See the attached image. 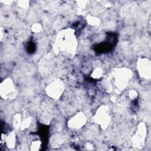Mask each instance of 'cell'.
<instances>
[{"label": "cell", "mask_w": 151, "mask_h": 151, "mask_svg": "<svg viewBox=\"0 0 151 151\" xmlns=\"http://www.w3.org/2000/svg\"><path fill=\"white\" fill-rule=\"evenodd\" d=\"M55 44L57 49L60 50L64 54L68 56L73 55L77 46L74 30L67 29L61 31L57 36Z\"/></svg>", "instance_id": "cell-1"}, {"label": "cell", "mask_w": 151, "mask_h": 151, "mask_svg": "<svg viewBox=\"0 0 151 151\" xmlns=\"http://www.w3.org/2000/svg\"><path fill=\"white\" fill-rule=\"evenodd\" d=\"M132 76V72L128 68H121L115 70L112 74L113 87L114 85L119 90H123L126 87Z\"/></svg>", "instance_id": "cell-2"}, {"label": "cell", "mask_w": 151, "mask_h": 151, "mask_svg": "<svg viewBox=\"0 0 151 151\" xmlns=\"http://www.w3.org/2000/svg\"><path fill=\"white\" fill-rule=\"evenodd\" d=\"M137 70L139 76L144 80H149L151 77V62L146 58H139L137 61Z\"/></svg>", "instance_id": "cell-3"}, {"label": "cell", "mask_w": 151, "mask_h": 151, "mask_svg": "<svg viewBox=\"0 0 151 151\" xmlns=\"http://www.w3.org/2000/svg\"><path fill=\"white\" fill-rule=\"evenodd\" d=\"M147 133V129L143 123L138 124L136 133L132 137V142L133 147L136 148H142L145 143V140Z\"/></svg>", "instance_id": "cell-4"}, {"label": "cell", "mask_w": 151, "mask_h": 151, "mask_svg": "<svg viewBox=\"0 0 151 151\" xmlns=\"http://www.w3.org/2000/svg\"><path fill=\"white\" fill-rule=\"evenodd\" d=\"M64 84L61 80H54L46 87L47 94L51 98L58 99L62 94Z\"/></svg>", "instance_id": "cell-5"}, {"label": "cell", "mask_w": 151, "mask_h": 151, "mask_svg": "<svg viewBox=\"0 0 151 151\" xmlns=\"http://www.w3.org/2000/svg\"><path fill=\"white\" fill-rule=\"evenodd\" d=\"M94 119L96 122L101 127H107L110 122V117L109 113L108 107L106 106H102L100 107L96 112Z\"/></svg>", "instance_id": "cell-6"}, {"label": "cell", "mask_w": 151, "mask_h": 151, "mask_svg": "<svg viewBox=\"0 0 151 151\" xmlns=\"http://www.w3.org/2000/svg\"><path fill=\"white\" fill-rule=\"evenodd\" d=\"M87 118L83 113H78L73 117L68 122L70 128L74 129H79L86 124Z\"/></svg>", "instance_id": "cell-7"}, {"label": "cell", "mask_w": 151, "mask_h": 151, "mask_svg": "<svg viewBox=\"0 0 151 151\" xmlns=\"http://www.w3.org/2000/svg\"><path fill=\"white\" fill-rule=\"evenodd\" d=\"M14 91V86L11 79L7 78L2 83L1 86V93L2 97H4L5 99L9 98L13 95Z\"/></svg>", "instance_id": "cell-8"}, {"label": "cell", "mask_w": 151, "mask_h": 151, "mask_svg": "<svg viewBox=\"0 0 151 151\" xmlns=\"http://www.w3.org/2000/svg\"><path fill=\"white\" fill-rule=\"evenodd\" d=\"M5 143L7 145V147L9 148H12L15 147V134L11 133L9 134L7 137L5 138Z\"/></svg>", "instance_id": "cell-9"}, {"label": "cell", "mask_w": 151, "mask_h": 151, "mask_svg": "<svg viewBox=\"0 0 151 151\" xmlns=\"http://www.w3.org/2000/svg\"><path fill=\"white\" fill-rule=\"evenodd\" d=\"M31 118L29 116H27L25 117L23 120H22L21 129L23 130L26 128H28L31 125Z\"/></svg>", "instance_id": "cell-10"}, {"label": "cell", "mask_w": 151, "mask_h": 151, "mask_svg": "<svg viewBox=\"0 0 151 151\" xmlns=\"http://www.w3.org/2000/svg\"><path fill=\"white\" fill-rule=\"evenodd\" d=\"M21 116L20 114H17L14 117V120H13V125L15 129H19L21 128Z\"/></svg>", "instance_id": "cell-11"}, {"label": "cell", "mask_w": 151, "mask_h": 151, "mask_svg": "<svg viewBox=\"0 0 151 151\" xmlns=\"http://www.w3.org/2000/svg\"><path fill=\"white\" fill-rule=\"evenodd\" d=\"M103 73V72L101 68H96L93 71L91 76L94 78H99L102 76Z\"/></svg>", "instance_id": "cell-12"}, {"label": "cell", "mask_w": 151, "mask_h": 151, "mask_svg": "<svg viewBox=\"0 0 151 151\" xmlns=\"http://www.w3.org/2000/svg\"><path fill=\"white\" fill-rule=\"evenodd\" d=\"M87 21L89 23V24L93 25H99L100 24V21L98 18L91 16L87 18Z\"/></svg>", "instance_id": "cell-13"}, {"label": "cell", "mask_w": 151, "mask_h": 151, "mask_svg": "<svg viewBox=\"0 0 151 151\" xmlns=\"http://www.w3.org/2000/svg\"><path fill=\"white\" fill-rule=\"evenodd\" d=\"M40 145H41L40 141H38V140L34 141L32 143V144L31 145V150H37L39 149Z\"/></svg>", "instance_id": "cell-14"}, {"label": "cell", "mask_w": 151, "mask_h": 151, "mask_svg": "<svg viewBox=\"0 0 151 151\" xmlns=\"http://www.w3.org/2000/svg\"><path fill=\"white\" fill-rule=\"evenodd\" d=\"M31 29L32 31V32H39L41 29V25L39 24H34L32 26V28H31Z\"/></svg>", "instance_id": "cell-15"}, {"label": "cell", "mask_w": 151, "mask_h": 151, "mask_svg": "<svg viewBox=\"0 0 151 151\" xmlns=\"http://www.w3.org/2000/svg\"><path fill=\"white\" fill-rule=\"evenodd\" d=\"M129 96H130V97L131 99L133 100V99H134L135 98L137 97V92H136V91H134V90H132V91H130V92L129 93Z\"/></svg>", "instance_id": "cell-16"}]
</instances>
